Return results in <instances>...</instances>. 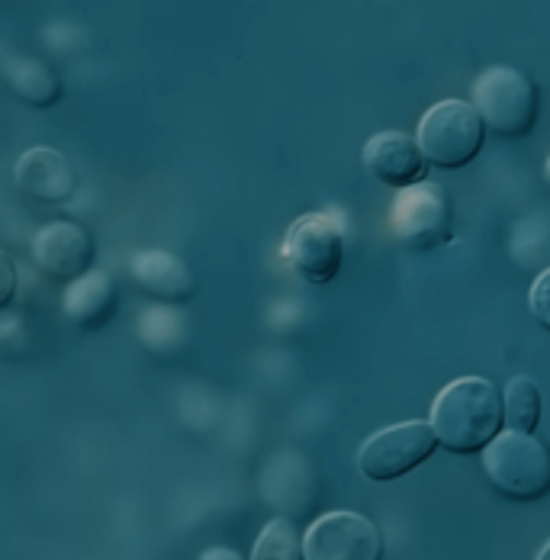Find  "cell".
I'll use <instances>...</instances> for the list:
<instances>
[{"mask_svg":"<svg viewBox=\"0 0 550 560\" xmlns=\"http://www.w3.org/2000/svg\"><path fill=\"white\" fill-rule=\"evenodd\" d=\"M470 97L483 126L493 129L499 139H522L538 122V110H541L538 88L518 68H508V65L487 68L473 81Z\"/></svg>","mask_w":550,"mask_h":560,"instance_id":"3","label":"cell"},{"mask_svg":"<svg viewBox=\"0 0 550 560\" xmlns=\"http://www.w3.org/2000/svg\"><path fill=\"white\" fill-rule=\"evenodd\" d=\"M483 470L505 500L538 503L550 493V448L535 435L499 432L483 448Z\"/></svg>","mask_w":550,"mask_h":560,"instance_id":"2","label":"cell"},{"mask_svg":"<svg viewBox=\"0 0 550 560\" xmlns=\"http://www.w3.org/2000/svg\"><path fill=\"white\" fill-rule=\"evenodd\" d=\"M16 287H20V275H16V265L13 258L0 248V310H7L16 296Z\"/></svg>","mask_w":550,"mask_h":560,"instance_id":"18","label":"cell"},{"mask_svg":"<svg viewBox=\"0 0 550 560\" xmlns=\"http://www.w3.org/2000/svg\"><path fill=\"white\" fill-rule=\"evenodd\" d=\"M303 558L384 560V538L367 515L338 509L309 525V532L303 535Z\"/></svg>","mask_w":550,"mask_h":560,"instance_id":"8","label":"cell"},{"mask_svg":"<svg viewBox=\"0 0 550 560\" xmlns=\"http://www.w3.org/2000/svg\"><path fill=\"white\" fill-rule=\"evenodd\" d=\"M389 223L396 238L412 252H435L454 238V207L441 184L422 180L396 194Z\"/></svg>","mask_w":550,"mask_h":560,"instance_id":"5","label":"cell"},{"mask_svg":"<svg viewBox=\"0 0 550 560\" xmlns=\"http://www.w3.org/2000/svg\"><path fill=\"white\" fill-rule=\"evenodd\" d=\"M10 91L30 104V107H56L58 97H61V84H58V74L39 58H16L7 65L3 71Z\"/></svg>","mask_w":550,"mask_h":560,"instance_id":"14","label":"cell"},{"mask_svg":"<svg viewBox=\"0 0 550 560\" xmlns=\"http://www.w3.org/2000/svg\"><path fill=\"white\" fill-rule=\"evenodd\" d=\"M116 310V287L110 275L87 271L84 278L71 280L65 290V316L78 329H97L104 326Z\"/></svg>","mask_w":550,"mask_h":560,"instance_id":"13","label":"cell"},{"mask_svg":"<svg viewBox=\"0 0 550 560\" xmlns=\"http://www.w3.org/2000/svg\"><path fill=\"white\" fill-rule=\"evenodd\" d=\"M505 425L502 393L487 377H460L438 393L432 406V429L450 454L483 451Z\"/></svg>","mask_w":550,"mask_h":560,"instance_id":"1","label":"cell"},{"mask_svg":"<svg viewBox=\"0 0 550 560\" xmlns=\"http://www.w3.org/2000/svg\"><path fill=\"white\" fill-rule=\"evenodd\" d=\"M200 560H242L232 548H210V551H203Z\"/></svg>","mask_w":550,"mask_h":560,"instance_id":"19","label":"cell"},{"mask_svg":"<svg viewBox=\"0 0 550 560\" xmlns=\"http://www.w3.org/2000/svg\"><path fill=\"white\" fill-rule=\"evenodd\" d=\"M16 187L36 203L58 207L78 194V174L61 152L36 145L16 162Z\"/></svg>","mask_w":550,"mask_h":560,"instance_id":"11","label":"cell"},{"mask_svg":"<svg viewBox=\"0 0 550 560\" xmlns=\"http://www.w3.org/2000/svg\"><path fill=\"white\" fill-rule=\"evenodd\" d=\"M251 560H306L303 558V538H300V532L286 518L268 522L265 532L255 541Z\"/></svg>","mask_w":550,"mask_h":560,"instance_id":"16","label":"cell"},{"mask_svg":"<svg viewBox=\"0 0 550 560\" xmlns=\"http://www.w3.org/2000/svg\"><path fill=\"white\" fill-rule=\"evenodd\" d=\"M97 258V245L94 235L78 223H58L43 225L33 238V261L46 278L71 283V280L84 278L91 271Z\"/></svg>","mask_w":550,"mask_h":560,"instance_id":"9","label":"cell"},{"mask_svg":"<svg viewBox=\"0 0 550 560\" xmlns=\"http://www.w3.org/2000/svg\"><path fill=\"white\" fill-rule=\"evenodd\" d=\"M487 139V126L470 101H438L435 107L422 113L416 142L429 165L444 171L470 165Z\"/></svg>","mask_w":550,"mask_h":560,"instance_id":"4","label":"cell"},{"mask_svg":"<svg viewBox=\"0 0 550 560\" xmlns=\"http://www.w3.org/2000/svg\"><path fill=\"white\" fill-rule=\"evenodd\" d=\"M364 168L381 184L402 190L412 184H422L429 177V162L419 149V142L406 132H377L364 145Z\"/></svg>","mask_w":550,"mask_h":560,"instance_id":"10","label":"cell"},{"mask_svg":"<svg viewBox=\"0 0 550 560\" xmlns=\"http://www.w3.org/2000/svg\"><path fill=\"white\" fill-rule=\"evenodd\" d=\"M438 448L432 422H399L371 435L358 451V467L367 480L389 483L422 467Z\"/></svg>","mask_w":550,"mask_h":560,"instance_id":"6","label":"cell"},{"mask_svg":"<svg viewBox=\"0 0 550 560\" xmlns=\"http://www.w3.org/2000/svg\"><path fill=\"white\" fill-rule=\"evenodd\" d=\"M283 261L306 283L326 287L338 278L344 261V238L338 223L326 213H306L286 229Z\"/></svg>","mask_w":550,"mask_h":560,"instance_id":"7","label":"cell"},{"mask_svg":"<svg viewBox=\"0 0 550 560\" xmlns=\"http://www.w3.org/2000/svg\"><path fill=\"white\" fill-rule=\"evenodd\" d=\"M502 409H505V425L512 432L535 435L541 422V390L531 377H515L502 393Z\"/></svg>","mask_w":550,"mask_h":560,"instance_id":"15","label":"cell"},{"mask_svg":"<svg viewBox=\"0 0 550 560\" xmlns=\"http://www.w3.org/2000/svg\"><path fill=\"white\" fill-rule=\"evenodd\" d=\"M538 560H550V541H548V545H545V551L538 555Z\"/></svg>","mask_w":550,"mask_h":560,"instance_id":"20","label":"cell"},{"mask_svg":"<svg viewBox=\"0 0 550 560\" xmlns=\"http://www.w3.org/2000/svg\"><path fill=\"white\" fill-rule=\"evenodd\" d=\"M528 306H531V316L545 326L550 332V268L541 271L538 280L531 283V293H528Z\"/></svg>","mask_w":550,"mask_h":560,"instance_id":"17","label":"cell"},{"mask_svg":"<svg viewBox=\"0 0 550 560\" xmlns=\"http://www.w3.org/2000/svg\"><path fill=\"white\" fill-rule=\"evenodd\" d=\"M129 278L142 293L162 303H187L197 293V278L184 258L171 252H139L129 258Z\"/></svg>","mask_w":550,"mask_h":560,"instance_id":"12","label":"cell"},{"mask_svg":"<svg viewBox=\"0 0 550 560\" xmlns=\"http://www.w3.org/2000/svg\"><path fill=\"white\" fill-rule=\"evenodd\" d=\"M545 180H548V187H550V159H548V165H545Z\"/></svg>","mask_w":550,"mask_h":560,"instance_id":"21","label":"cell"}]
</instances>
